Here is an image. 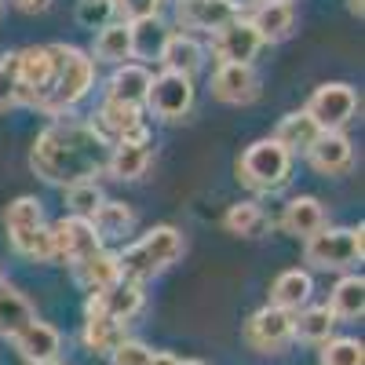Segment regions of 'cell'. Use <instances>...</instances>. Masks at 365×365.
<instances>
[{"label":"cell","instance_id":"cell-1","mask_svg":"<svg viewBox=\"0 0 365 365\" xmlns=\"http://www.w3.org/2000/svg\"><path fill=\"white\" fill-rule=\"evenodd\" d=\"M110 143L88 125V120L58 117L34 139L29 150V168H34L51 187H77V182H96L106 172Z\"/></svg>","mask_w":365,"mask_h":365},{"label":"cell","instance_id":"cell-2","mask_svg":"<svg viewBox=\"0 0 365 365\" xmlns=\"http://www.w3.org/2000/svg\"><path fill=\"white\" fill-rule=\"evenodd\" d=\"M182 256V234L168 223L161 227H150L143 237H135L132 245H125L117 252V267H120V278L125 282H150L158 278V274H165L175 259Z\"/></svg>","mask_w":365,"mask_h":365},{"label":"cell","instance_id":"cell-3","mask_svg":"<svg viewBox=\"0 0 365 365\" xmlns=\"http://www.w3.org/2000/svg\"><path fill=\"white\" fill-rule=\"evenodd\" d=\"M51 51H55V81H51V96L44 99L41 113L70 117V110L84 103L88 91L96 88V63H91L88 51L73 44H51Z\"/></svg>","mask_w":365,"mask_h":365},{"label":"cell","instance_id":"cell-4","mask_svg":"<svg viewBox=\"0 0 365 365\" xmlns=\"http://www.w3.org/2000/svg\"><path fill=\"white\" fill-rule=\"evenodd\" d=\"M4 227H8V241L19 256H29L37 263H55V249H51V227L44 223V208L37 197H15L4 212Z\"/></svg>","mask_w":365,"mask_h":365},{"label":"cell","instance_id":"cell-5","mask_svg":"<svg viewBox=\"0 0 365 365\" xmlns=\"http://www.w3.org/2000/svg\"><path fill=\"white\" fill-rule=\"evenodd\" d=\"M292 172V154L274 143V139H256L245 154L237 158V179L256 194H274L289 182Z\"/></svg>","mask_w":365,"mask_h":365},{"label":"cell","instance_id":"cell-6","mask_svg":"<svg viewBox=\"0 0 365 365\" xmlns=\"http://www.w3.org/2000/svg\"><path fill=\"white\" fill-rule=\"evenodd\" d=\"M361 227H325L303 241V259L314 270H351L361 263Z\"/></svg>","mask_w":365,"mask_h":365},{"label":"cell","instance_id":"cell-7","mask_svg":"<svg viewBox=\"0 0 365 365\" xmlns=\"http://www.w3.org/2000/svg\"><path fill=\"white\" fill-rule=\"evenodd\" d=\"M15 77H19V103L41 110L44 99L51 96V81H55L51 44H29L15 51Z\"/></svg>","mask_w":365,"mask_h":365},{"label":"cell","instance_id":"cell-8","mask_svg":"<svg viewBox=\"0 0 365 365\" xmlns=\"http://www.w3.org/2000/svg\"><path fill=\"white\" fill-rule=\"evenodd\" d=\"M303 110L311 113V120L322 132H344V125H351L358 113V91L344 81H325L311 91Z\"/></svg>","mask_w":365,"mask_h":365},{"label":"cell","instance_id":"cell-9","mask_svg":"<svg viewBox=\"0 0 365 365\" xmlns=\"http://www.w3.org/2000/svg\"><path fill=\"white\" fill-rule=\"evenodd\" d=\"M143 106L161 120H182L194 106V77L168 73V70L154 73L150 77V91H146Z\"/></svg>","mask_w":365,"mask_h":365},{"label":"cell","instance_id":"cell-10","mask_svg":"<svg viewBox=\"0 0 365 365\" xmlns=\"http://www.w3.org/2000/svg\"><path fill=\"white\" fill-rule=\"evenodd\" d=\"M241 340L259 354H282L292 344V314L267 303L256 314H249L245 329H241Z\"/></svg>","mask_w":365,"mask_h":365},{"label":"cell","instance_id":"cell-11","mask_svg":"<svg viewBox=\"0 0 365 365\" xmlns=\"http://www.w3.org/2000/svg\"><path fill=\"white\" fill-rule=\"evenodd\" d=\"M259 48H263L259 34L252 29V22L241 19V15L212 34V55H216L220 66H252Z\"/></svg>","mask_w":365,"mask_h":365},{"label":"cell","instance_id":"cell-12","mask_svg":"<svg viewBox=\"0 0 365 365\" xmlns=\"http://www.w3.org/2000/svg\"><path fill=\"white\" fill-rule=\"evenodd\" d=\"M51 249H55V263H81L88 256H96L99 249H106L99 234L91 230L88 220H77V216H63L55 227H51Z\"/></svg>","mask_w":365,"mask_h":365},{"label":"cell","instance_id":"cell-13","mask_svg":"<svg viewBox=\"0 0 365 365\" xmlns=\"http://www.w3.org/2000/svg\"><path fill=\"white\" fill-rule=\"evenodd\" d=\"M143 311V285L135 282H113L110 289L103 292H91L88 303H84V314H103V318H113V322H132L135 314Z\"/></svg>","mask_w":365,"mask_h":365},{"label":"cell","instance_id":"cell-14","mask_svg":"<svg viewBox=\"0 0 365 365\" xmlns=\"http://www.w3.org/2000/svg\"><path fill=\"white\" fill-rule=\"evenodd\" d=\"M150 158H154V150H150V132H135L128 139H117L110 143V158H106V172L120 182H132V179H143V172L150 168Z\"/></svg>","mask_w":365,"mask_h":365},{"label":"cell","instance_id":"cell-15","mask_svg":"<svg viewBox=\"0 0 365 365\" xmlns=\"http://www.w3.org/2000/svg\"><path fill=\"white\" fill-rule=\"evenodd\" d=\"M237 11L230 4H223V0H179L175 4V22L187 29V34H216V29H223L227 22H234Z\"/></svg>","mask_w":365,"mask_h":365},{"label":"cell","instance_id":"cell-16","mask_svg":"<svg viewBox=\"0 0 365 365\" xmlns=\"http://www.w3.org/2000/svg\"><path fill=\"white\" fill-rule=\"evenodd\" d=\"M212 96L227 106H249L259 99V77L252 66H216Z\"/></svg>","mask_w":365,"mask_h":365},{"label":"cell","instance_id":"cell-17","mask_svg":"<svg viewBox=\"0 0 365 365\" xmlns=\"http://www.w3.org/2000/svg\"><path fill=\"white\" fill-rule=\"evenodd\" d=\"M329 227V216H325V205L311 194H296L285 201V212H282V230L299 237V241H307L311 234L325 230Z\"/></svg>","mask_w":365,"mask_h":365},{"label":"cell","instance_id":"cell-18","mask_svg":"<svg viewBox=\"0 0 365 365\" xmlns=\"http://www.w3.org/2000/svg\"><path fill=\"white\" fill-rule=\"evenodd\" d=\"M172 37V29L161 15H150V19H135L128 22V41H132V58L139 66L146 63H161V51Z\"/></svg>","mask_w":365,"mask_h":365},{"label":"cell","instance_id":"cell-19","mask_svg":"<svg viewBox=\"0 0 365 365\" xmlns=\"http://www.w3.org/2000/svg\"><path fill=\"white\" fill-rule=\"evenodd\" d=\"M307 161L314 172L322 175H344L354 161V150H351V139L344 132H322L314 139V146L307 150Z\"/></svg>","mask_w":365,"mask_h":365},{"label":"cell","instance_id":"cell-20","mask_svg":"<svg viewBox=\"0 0 365 365\" xmlns=\"http://www.w3.org/2000/svg\"><path fill=\"white\" fill-rule=\"evenodd\" d=\"M15 351L29 361V365H41V361H55L58 358V347H63V336H58V329H51L48 322L34 318L19 336H11Z\"/></svg>","mask_w":365,"mask_h":365},{"label":"cell","instance_id":"cell-21","mask_svg":"<svg viewBox=\"0 0 365 365\" xmlns=\"http://www.w3.org/2000/svg\"><path fill=\"white\" fill-rule=\"evenodd\" d=\"M150 73L139 63H125V66H113L110 81H106V99L110 103H125V106H139L146 103V91H150Z\"/></svg>","mask_w":365,"mask_h":365},{"label":"cell","instance_id":"cell-22","mask_svg":"<svg viewBox=\"0 0 365 365\" xmlns=\"http://www.w3.org/2000/svg\"><path fill=\"white\" fill-rule=\"evenodd\" d=\"M311 292H314V282H311V274L307 270H282L278 278H274L270 285V307H278V311H303V307H311Z\"/></svg>","mask_w":365,"mask_h":365},{"label":"cell","instance_id":"cell-23","mask_svg":"<svg viewBox=\"0 0 365 365\" xmlns=\"http://www.w3.org/2000/svg\"><path fill=\"white\" fill-rule=\"evenodd\" d=\"M91 128H96L106 143H117V139H128L135 132H143V110L139 106H125V103H103L96 120H91Z\"/></svg>","mask_w":365,"mask_h":365},{"label":"cell","instance_id":"cell-24","mask_svg":"<svg viewBox=\"0 0 365 365\" xmlns=\"http://www.w3.org/2000/svg\"><path fill=\"white\" fill-rule=\"evenodd\" d=\"M249 22L263 44H282L296 29V11H292V4H267V0H259L249 15Z\"/></svg>","mask_w":365,"mask_h":365},{"label":"cell","instance_id":"cell-25","mask_svg":"<svg viewBox=\"0 0 365 365\" xmlns=\"http://www.w3.org/2000/svg\"><path fill=\"white\" fill-rule=\"evenodd\" d=\"M322 135V128L311 120L307 110H292L278 120V128H274V143H278L285 154H307V150L314 146V139Z\"/></svg>","mask_w":365,"mask_h":365},{"label":"cell","instance_id":"cell-26","mask_svg":"<svg viewBox=\"0 0 365 365\" xmlns=\"http://www.w3.org/2000/svg\"><path fill=\"white\" fill-rule=\"evenodd\" d=\"M73 282L91 296V292H103L113 282H120V267H117V252L99 249L96 256H88L81 263H73Z\"/></svg>","mask_w":365,"mask_h":365},{"label":"cell","instance_id":"cell-27","mask_svg":"<svg viewBox=\"0 0 365 365\" xmlns=\"http://www.w3.org/2000/svg\"><path fill=\"white\" fill-rule=\"evenodd\" d=\"M88 223H91V230L99 234L103 245H110V241H125V237L135 230V212H132L125 201H110V197H106Z\"/></svg>","mask_w":365,"mask_h":365},{"label":"cell","instance_id":"cell-28","mask_svg":"<svg viewBox=\"0 0 365 365\" xmlns=\"http://www.w3.org/2000/svg\"><path fill=\"white\" fill-rule=\"evenodd\" d=\"M37 314H34V307H29V299L0 274V336L4 340H11V336H19V332L34 322Z\"/></svg>","mask_w":365,"mask_h":365},{"label":"cell","instance_id":"cell-29","mask_svg":"<svg viewBox=\"0 0 365 365\" xmlns=\"http://www.w3.org/2000/svg\"><path fill=\"white\" fill-rule=\"evenodd\" d=\"M81 340H84V347H88L91 354L110 358L120 344L128 340V332H125V322H113V318H103V314H84Z\"/></svg>","mask_w":365,"mask_h":365},{"label":"cell","instance_id":"cell-30","mask_svg":"<svg viewBox=\"0 0 365 365\" xmlns=\"http://www.w3.org/2000/svg\"><path fill=\"white\" fill-rule=\"evenodd\" d=\"M161 66L168 73H182V77H194L205 66V48L197 44V37L190 34H172L165 51H161Z\"/></svg>","mask_w":365,"mask_h":365},{"label":"cell","instance_id":"cell-31","mask_svg":"<svg viewBox=\"0 0 365 365\" xmlns=\"http://www.w3.org/2000/svg\"><path fill=\"white\" fill-rule=\"evenodd\" d=\"M91 63H110V66H125L132 58V41H128V22H110L96 34V48H91Z\"/></svg>","mask_w":365,"mask_h":365},{"label":"cell","instance_id":"cell-32","mask_svg":"<svg viewBox=\"0 0 365 365\" xmlns=\"http://www.w3.org/2000/svg\"><path fill=\"white\" fill-rule=\"evenodd\" d=\"M223 227L234 237H263L267 227H270V216H267V208L259 201H237V205L227 208Z\"/></svg>","mask_w":365,"mask_h":365},{"label":"cell","instance_id":"cell-33","mask_svg":"<svg viewBox=\"0 0 365 365\" xmlns=\"http://www.w3.org/2000/svg\"><path fill=\"white\" fill-rule=\"evenodd\" d=\"M336 332V318L329 307H303L292 314V340L303 344H329Z\"/></svg>","mask_w":365,"mask_h":365},{"label":"cell","instance_id":"cell-34","mask_svg":"<svg viewBox=\"0 0 365 365\" xmlns=\"http://www.w3.org/2000/svg\"><path fill=\"white\" fill-rule=\"evenodd\" d=\"M325 307L332 311V318H361V311H365V278L361 274H344V278L336 282V289H332V296H329V303Z\"/></svg>","mask_w":365,"mask_h":365},{"label":"cell","instance_id":"cell-35","mask_svg":"<svg viewBox=\"0 0 365 365\" xmlns=\"http://www.w3.org/2000/svg\"><path fill=\"white\" fill-rule=\"evenodd\" d=\"M318 361L322 365H365V344L354 336H332L329 344H322Z\"/></svg>","mask_w":365,"mask_h":365},{"label":"cell","instance_id":"cell-36","mask_svg":"<svg viewBox=\"0 0 365 365\" xmlns=\"http://www.w3.org/2000/svg\"><path fill=\"white\" fill-rule=\"evenodd\" d=\"M103 201L106 197H103L99 182H77V187H66V208H70V216H77V220H91Z\"/></svg>","mask_w":365,"mask_h":365},{"label":"cell","instance_id":"cell-37","mask_svg":"<svg viewBox=\"0 0 365 365\" xmlns=\"http://www.w3.org/2000/svg\"><path fill=\"white\" fill-rule=\"evenodd\" d=\"M77 22L84 29H103L113 22V0H77Z\"/></svg>","mask_w":365,"mask_h":365},{"label":"cell","instance_id":"cell-38","mask_svg":"<svg viewBox=\"0 0 365 365\" xmlns=\"http://www.w3.org/2000/svg\"><path fill=\"white\" fill-rule=\"evenodd\" d=\"M19 106V77H15V51L0 55V113Z\"/></svg>","mask_w":365,"mask_h":365},{"label":"cell","instance_id":"cell-39","mask_svg":"<svg viewBox=\"0 0 365 365\" xmlns=\"http://www.w3.org/2000/svg\"><path fill=\"white\" fill-rule=\"evenodd\" d=\"M165 0H113V15H120V22H135V19H150L161 15Z\"/></svg>","mask_w":365,"mask_h":365},{"label":"cell","instance_id":"cell-40","mask_svg":"<svg viewBox=\"0 0 365 365\" xmlns=\"http://www.w3.org/2000/svg\"><path fill=\"white\" fill-rule=\"evenodd\" d=\"M150 351L146 344H139V340H125L113 354H110V365H150Z\"/></svg>","mask_w":365,"mask_h":365},{"label":"cell","instance_id":"cell-41","mask_svg":"<svg viewBox=\"0 0 365 365\" xmlns=\"http://www.w3.org/2000/svg\"><path fill=\"white\" fill-rule=\"evenodd\" d=\"M11 4H15L19 11H26V15H41V11L51 8V0H11Z\"/></svg>","mask_w":365,"mask_h":365},{"label":"cell","instance_id":"cell-42","mask_svg":"<svg viewBox=\"0 0 365 365\" xmlns=\"http://www.w3.org/2000/svg\"><path fill=\"white\" fill-rule=\"evenodd\" d=\"M223 4H230V8L241 15V11H252V8L259 4V0H223Z\"/></svg>","mask_w":365,"mask_h":365},{"label":"cell","instance_id":"cell-43","mask_svg":"<svg viewBox=\"0 0 365 365\" xmlns=\"http://www.w3.org/2000/svg\"><path fill=\"white\" fill-rule=\"evenodd\" d=\"M179 358L175 354H168V351H158V354H150V365H175Z\"/></svg>","mask_w":365,"mask_h":365},{"label":"cell","instance_id":"cell-44","mask_svg":"<svg viewBox=\"0 0 365 365\" xmlns=\"http://www.w3.org/2000/svg\"><path fill=\"white\" fill-rule=\"evenodd\" d=\"M347 8H351V15H358V19H361V0H351Z\"/></svg>","mask_w":365,"mask_h":365},{"label":"cell","instance_id":"cell-45","mask_svg":"<svg viewBox=\"0 0 365 365\" xmlns=\"http://www.w3.org/2000/svg\"><path fill=\"white\" fill-rule=\"evenodd\" d=\"M175 365H205V361H197V358H182V361H175Z\"/></svg>","mask_w":365,"mask_h":365},{"label":"cell","instance_id":"cell-46","mask_svg":"<svg viewBox=\"0 0 365 365\" xmlns=\"http://www.w3.org/2000/svg\"><path fill=\"white\" fill-rule=\"evenodd\" d=\"M267 4H292V0H267Z\"/></svg>","mask_w":365,"mask_h":365},{"label":"cell","instance_id":"cell-47","mask_svg":"<svg viewBox=\"0 0 365 365\" xmlns=\"http://www.w3.org/2000/svg\"><path fill=\"white\" fill-rule=\"evenodd\" d=\"M41 365H63V361H58V358H55V361H41Z\"/></svg>","mask_w":365,"mask_h":365},{"label":"cell","instance_id":"cell-48","mask_svg":"<svg viewBox=\"0 0 365 365\" xmlns=\"http://www.w3.org/2000/svg\"><path fill=\"white\" fill-rule=\"evenodd\" d=\"M0 8H4V0H0Z\"/></svg>","mask_w":365,"mask_h":365},{"label":"cell","instance_id":"cell-49","mask_svg":"<svg viewBox=\"0 0 365 365\" xmlns=\"http://www.w3.org/2000/svg\"><path fill=\"white\" fill-rule=\"evenodd\" d=\"M175 4H179V0H175Z\"/></svg>","mask_w":365,"mask_h":365}]
</instances>
